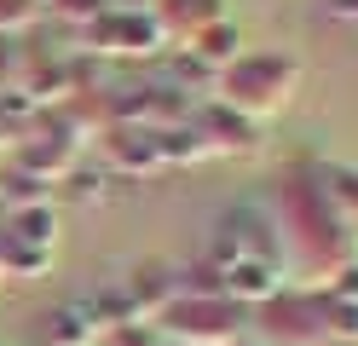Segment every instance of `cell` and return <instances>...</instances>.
I'll return each mask as SVG.
<instances>
[{
	"instance_id": "cell-5",
	"label": "cell",
	"mask_w": 358,
	"mask_h": 346,
	"mask_svg": "<svg viewBox=\"0 0 358 346\" xmlns=\"http://www.w3.org/2000/svg\"><path fill=\"white\" fill-rule=\"evenodd\" d=\"M312 185H318V196L358 231V168L352 161H318V168H312Z\"/></svg>"
},
{
	"instance_id": "cell-11",
	"label": "cell",
	"mask_w": 358,
	"mask_h": 346,
	"mask_svg": "<svg viewBox=\"0 0 358 346\" xmlns=\"http://www.w3.org/2000/svg\"><path fill=\"white\" fill-rule=\"evenodd\" d=\"M99 346H168V340H162V329H156V323L133 317V323H116V329H110Z\"/></svg>"
},
{
	"instance_id": "cell-4",
	"label": "cell",
	"mask_w": 358,
	"mask_h": 346,
	"mask_svg": "<svg viewBox=\"0 0 358 346\" xmlns=\"http://www.w3.org/2000/svg\"><path fill=\"white\" fill-rule=\"evenodd\" d=\"M122 294H127V306H133V317H145V323H156L162 317V306L179 294V277H173V266H162V260H150V266H133L127 277H122Z\"/></svg>"
},
{
	"instance_id": "cell-15",
	"label": "cell",
	"mask_w": 358,
	"mask_h": 346,
	"mask_svg": "<svg viewBox=\"0 0 358 346\" xmlns=\"http://www.w3.org/2000/svg\"><path fill=\"white\" fill-rule=\"evenodd\" d=\"M318 346H352V340H318Z\"/></svg>"
},
{
	"instance_id": "cell-13",
	"label": "cell",
	"mask_w": 358,
	"mask_h": 346,
	"mask_svg": "<svg viewBox=\"0 0 358 346\" xmlns=\"http://www.w3.org/2000/svg\"><path fill=\"white\" fill-rule=\"evenodd\" d=\"M52 6H58L64 17H93V12H99V0H52Z\"/></svg>"
},
{
	"instance_id": "cell-8",
	"label": "cell",
	"mask_w": 358,
	"mask_h": 346,
	"mask_svg": "<svg viewBox=\"0 0 358 346\" xmlns=\"http://www.w3.org/2000/svg\"><path fill=\"white\" fill-rule=\"evenodd\" d=\"M47 346H99V329H93V317L70 300V306L47 312Z\"/></svg>"
},
{
	"instance_id": "cell-1",
	"label": "cell",
	"mask_w": 358,
	"mask_h": 346,
	"mask_svg": "<svg viewBox=\"0 0 358 346\" xmlns=\"http://www.w3.org/2000/svg\"><path fill=\"white\" fill-rule=\"evenodd\" d=\"M301 87V58L295 52H278V46H260V52H237L226 69L214 75V104L237 110L243 122H266V115L289 110Z\"/></svg>"
},
{
	"instance_id": "cell-3",
	"label": "cell",
	"mask_w": 358,
	"mask_h": 346,
	"mask_svg": "<svg viewBox=\"0 0 358 346\" xmlns=\"http://www.w3.org/2000/svg\"><path fill=\"white\" fill-rule=\"evenodd\" d=\"M196 138H203L208 156H255L260 150V122H243L237 110L208 104L203 115H196Z\"/></svg>"
},
{
	"instance_id": "cell-6",
	"label": "cell",
	"mask_w": 358,
	"mask_h": 346,
	"mask_svg": "<svg viewBox=\"0 0 358 346\" xmlns=\"http://www.w3.org/2000/svg\"><path fill=\"white\" fill-rule=\"evenodd\" d=\"M104 161H110L116 173H150V168H162L156 127H145V133H110V138H104Z\"/></svg>"
},
{
	"instance_id": "cell-9",
	"label": "cell",
	"mask_w": 358,
	"mask_h": 346,
	"mask_svg": "<svg viewBox=\"0 0 358 346\" xmlns=\"http://www.w3.org/2000/svg\"><path fill=\"white\" fill-rule=\"evenodd\" d=\"M237 46H243V35L231 29L226 17H214V23H203V29L191 35V52H196V58H208V64H220V69L237 58Z\"/></svg>"
},
{
	"instance_id": "cell-16",
	"label": "cell",
	"mask_w": 358,
	"mask_h": 346,
	"mask_svg": "<svg viewBox=\"0 0 358 346\" xmlns=\"http://www.w3.org/2000/svg\"><path fill=\"white\" fill-rule=\"evenodd\" d=\"M0 283H6V271H0Z\"/></svg>"
},
{
	"instance_id": "cell-2",
	"label": "cell",
	"mask_w": 358,
	"mask_h": 346,
	"mask_svg": "<svg viewBox=\"0 0 358 346\" xmlns=\"http://www.w3.org/2000/svg\"><path fill=\"white\" fill-rule=\"evenodd\" d=\"M168 346H237L243 335V306L226 294H173L156 317Z\"/></svg>"
},
{
	"instance_id": "cell-12",
	"label": "cell",
	"mask_w": 358,
	"mask_h": 346,
	"mask_svg": "<svg viewBox=\"0 0 358 346\" xmlns=\"http://www.w3.org/2000/svg\"><path fill=\"white\" fill-rule=\"evenodd\" d=\"M41 17V0H0V29H24Z\"/></svg>"
},
{
	"instance_id": "cell-14",
	"label": "cell",
	"mask_w": 358,
	"mask_h": 346,
	"mask_svg": "<svg viewBox=\"0 0 358 346\" xmlns=\"http://www.w3.org/2000/svg\"><path fill=\"white\" fill-rule=\"evenodd\" d=\"M329 17H335V23H352V29H358V0H329Z\"/></svg>"
},
{
	"instance_id": "cell-7",
	"label": "cell",
	"mask_w": 358,
	"mask_h": 346,
	"mask_svg": "<svg viewBox=\"0 0 358 346\" xmlns=\"http://www.w3.org/2000/svg\"><path fill=\"white\" fill-rule=\"evenodd\" d=\"M0 237H12V243H24V248H47V254H58V208H52V202L17 208Z\"/></svg>"
},
{
	"instance_id": "cell-10",
	"label": "cell",
	"mask_w": 358,
	"mask_h": 346,
	"mask_svg": "<svg viewBox=\"0 0 358 346\" xmlns=\"http://www.w3.org/2000/svg\"><path fill=\"white\" fill-rule=\"evenodd\" d=\"M47 185L52 179H41V173H29V168H17V161H12V168L0 173V202H6L12 214H17V208H35V202H52Z\"/></svg>"
}]
</instances>
